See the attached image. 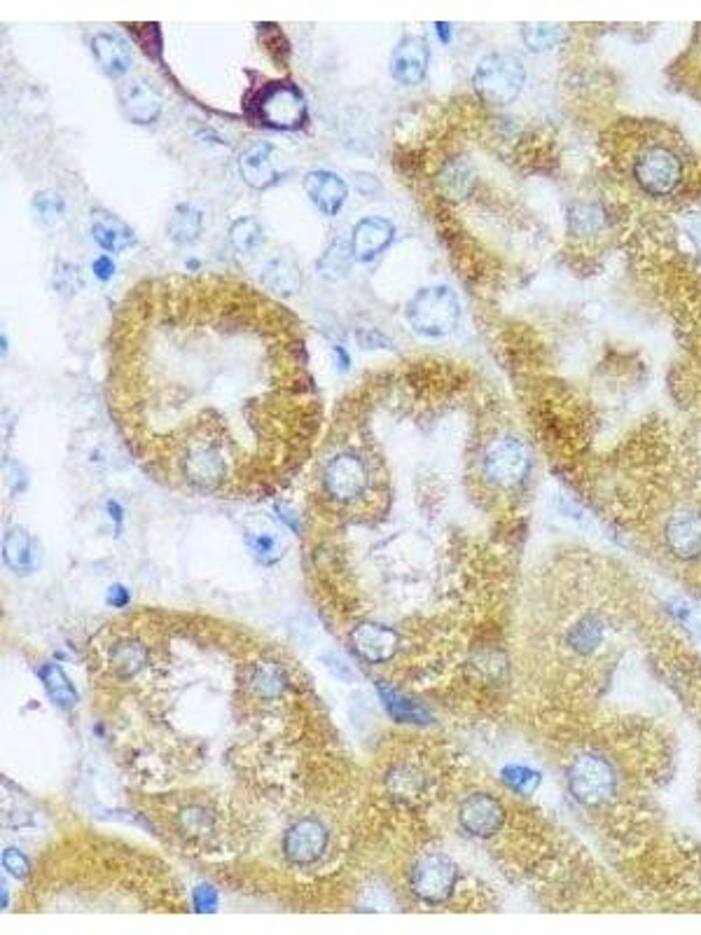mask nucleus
Masks as SVG:
<instances>
[{"label":"nucleus","instance_id":"46","mask_svg":"<svg viewBox=\"0 0 701 935\" xmlns=\"http://www.w3.org/2000/svg\"><path fill=\"white\" fill-rule=\"evenodd\" d=\"M435 31H437V36H442L444 43H449V40H451V31H454V26L440 22V24H435Z\"/></svg>","mask_w":701,"mask_h":935},{"label":"nucleus","instance_id":"41","mask_svg":"<svg viewBox=\"0 0 701 935\" xmlns=\"http://www.w3.org/2000/svg\"><path fill=\"white\" fill-rule=\"evenodd\" d=\"M325 664H330V669L335 671L337 676H342V678H353V669L349 667V662H344L342 657L335 655V653H328V657H325Z\"/></svg>","mask_w":701,"mask_h":935},{"label":"nucleus","instance_id":"11","mask_svg":"<svg viewBox=\"0 0 701 935\" xmlns=\"http://www.w3.org/2000/svg\"><path fill=\"white\" fill-rule=\"evenodd\" d=\"M458 823L473 837H494L505 823V809L494 795L473 793L461 802Z\"/></svg>","mask_w":701,"mask_h":935},{"label":"nucleus","instance_id":"36","mask_svg":"<svg viewBox=\"0 0 701 935\" xmlns=\"http://www.w3.org/2000/svg\"><path fill=\"white\" fill-rule=\"evenodd\" d=\"M356 342L360 349H365V351H374V349H379V351H393V342L391 339H388L384 332H379V330H374V328H365V330H358V337H356Z\"/></svg>","mask_w":701,"mask_h":935},{"label":"nucleus","instance_id":"26","mask_svg":"<svg viewBox=\"0 0 701 935\" xmlns=\"http://www.w3.org/2000/svg\"><path fill=\"white\" fill-rule=\"evenodd\" d=\"M40 678H43L47 695L59 709L71 711L75 704H78V692H75L73 683L68 681V676L61 671L57 664H43L40 667Z\"/></svg>","mask_w":701,"mask_h":935},{"label":"nucleus","instance_id":"32","mask_svg":"<svg viewBox=\"0 0 701 935\" xmlns=\"http://www.w3.org/2000/svg\"><path fill=\"white\" fill-rule=\"evenodd\" d=\"M524 43L531 52H550L564 40V26L559 24H524Z\"/></svg>","mask_w":701,"mask_h":935},{"label":"nucleus","instance_id":"9","mask_svg":"<svg viewBox=\"0 0 701 935\" xmlns=\"http://www.w3.org/2000/svg\"><path fill=\"white\" fill-rule=\"evenodd\" d=\"M636 183L643 187L652 197H664L678 190L683 183V162L676 152L664 148V145H655V148L645 150L641 157L636 159L634 166Z\"/></svg>","mask_w":701,"mask_h":935},{"label":"nucleus","instance_id":"40","mask_svg":"<svg viewBox=\"0 0 701 935\" xmlns=\"http://www.w3.org/2000/svg\"><path fill=\"white\" fill-rule=\"evenodd\" d=\"M92 272H94L96 279L103 281V283H108V281L115 276V262L110 260L108 255H101V258H96V260H94Z\"/></svg>","mask_w":701,"mask_h":935},{"label":"nucleus","instance_id":"45","mask_svg":"<svg viewBox=\"0 0 701 935\" xmlns=\"http://www.w3.org/2000/svg\"><path fill=\"white\" fill-rule=\"evenodd\" d=\"M335 360H337L339 372H346V370H349V367H351L349 353H346V349H342V346H335Z\"/></svg>","mask_w":701,"mask_h":935},{"label":"nucleus","instance_id":"12","mask_svg":"<svg viewBox=\"0 0 701 935\" xmlns=\"http://www.w3.org/2000/svg\"><path fill=\"white\" fill-rule=\"evenodd\" d=\"M239 173L253 190H269L281 178L279 152L267 141L248 143L239 155Z\"/></svg>","mask_w":701,"mask_h":935},{"label":"nucleus","instance_id":"24","mask_svg":"<svg viewBox=\"0 0 701 935\" xmlns=\"http://www.w3.org/2000/svg\"><path fill=\"white\" fill-rule=\"evenodd\" d=\"M166 232H169V239L176 241V244H192L204 232V213L197 206L178 204L171 213Z\"/></svg>","mask_w":701,"mask_h":935},{"label":"nucleus","instance_id":"21","mask_svg":"<svg viewBox=\"0 0 701 935\" xmlns=\"http://www.w3.org/2000/svg\"><path fill=\"white\" fill-rule=\"evenodd\" d=\"M3 559L10 571L19 573V576H29L38 566V550L29 531L24 529H10L5 533L3 540Z\"/></svg>","mask_w":701,"mask_h":935},{"label":"nucleus","instance_id":"13","mask_svg":"<svg viewBox=\"0 0 701 935\" xmlns=\"http://www.w3.org/2000/svg\"><path fill=\"white\" fill-rule=\"evenodd\" d=\"M351 650L367 664H381L391 660L398 650V634L379 622H360L349 634Z\"/></svg>","mask_w":701,"mask_h":935},{"label":"nucleus","instance_id":"1","mask_svg":"<svg viewBox=\"0 0 701 935\" xmlns=\"http://www.w3.org/2000/svg\"><path fill=\"white\" fill-rule=\"evenodd\" d=\"M407 321L416 335L428 339L447 337L461 321V302L449 286H426L409 300Z\"/></svg>","mask_w":701,"mask_h":935},{"label":"nucleus","instance_id":"39","mask_svg":"<svg viewBox=\"0 0 701 935\" xmlns=\"http://www.w3.org/2000/svg\"><path fill=\"white\" fill-rule=\"evenodd\" d=\"M503 779L508 781V786L517 788V791H529V788L536 784V774H533L531 770H526V767H519V765L505 767Z\"/></svg>","mask_w":701,"mask_h":935},{"label":"nucleus","instance_id":"23","mask_svg":"<svg viewBox=\"0 0 701 935\" xmlns=\"http://www.w3.org/2000/svg\"><path fill=\"white\" fill-rule=\"evenodd\" d=\"M108 662L115 676L134 678L141 674L145 667H148L150 655H148V648H145L141 641L124 639V641H117L115 646L110 648Z\"/></svg>","mask_w":701,"mask_h":935},{"label":"nucleus","instance_id":"20","mask_svg":"<svg viewBox=\"0 0 701 935\" xmlns=\"http://www.w3.org/2000/svg\"><path fill=\"white\" fill-rule=\"evenodd\" d=\"M92 52L99 66L110 78H122L131 68V50L120 36L110 31H101L92 38Z\"/></svg>","mask_w":701,"mask_h":935},{"label":"nucleus","instance_id":"38","mask_svg":"<svg viewBox=\"0 0 701 935\" xmlns=\"http://www.w3.org/2000/svg\"><path fill=\"white\" fill-rule=\"evenodd\" d=\"M599 639H601V627L594 625V622H582L573 634V646L585 653V650H592L596 643H599Z\"/></svg>","mask_w":701,"mask_h":935},{"label":"nucleus","instance_id":"27","mask_svg":"<svg viewBox=\"0 0 701 935\" xmlns=\"http://www.w3.org/2000/svg\"><path fill=\"white\" fill-rule=\"evenodd\" d=\"M251 683H253L255 692H258L260 697H267V699L281 697L283 692L288 690V685H290L286 671H283L279 664H274V662H260L258 667L253 669Z\"/></svg>","mask_w":701,"mask_h":935},{"label":"nucleus","instance_id":"25","mask_svg":"<svg viewBox=\"0 0 701 935\" xmlns=\"http://www.w3.org/2000/svg\"><path fill=\"white\" fill-rule=\"evenodd\" d=\"M353 258H356V255H353L351 239L335 237L332 239V244H328V248H325V253L321 255V258H318V265H316L318 274H321L323 279H332V281L342 279V276L349 272Z\"/></svg>","mask_w":701,"mask_h":935},{"label":"nucleus","instance_id":"2","mask_svg":"<svg viewBox=\"0 0 701 935\" xmlns=\"http://www.w3.org/2000/svg\"><path fill=\"white\" fill-rule=\"evenodd\" d=\"M524 82V64L508 52H491L487 57H482L473 75L477 94L484 101L494 103V106H505V103L515 101L522 94Z\"/></svg>","mask_w":701,"mask_h":935},{"label":"nucleus","instance_id":"35","mask_svg":"<svg viewBox=\"0 0 701 935\" xmlns=\"http://www.w3.org/2000/svg\"><path fill=\"white\" fill-rule=\"evenodd\" d=\"M52 286L61 297H73L85 288V276H82V269L78 265H71V262H59L52 274Z\"/></svg>","mask_w":701,"mask_h":935},{"label":"nucleus","instance_id":"33","mask_svg":"<svg viewBox=\"0 0 701 935\" xmlns=\"http://www.w3.org/2000/svg\"><path fill=\"white\" fill-rule=\"evenodd\" d=\"M178 826L187 837H192V840H201V837H206L208 833H211L215 826V819L206 807L187 805L180 809Z\"/></svg>","mask_w":701,"mask_h":935},{"label":"nucleus","instance_id":"16","mask_svg":"<svg viewBox=\"0 0 701 935\" xmlns=\"http://www.w3.org/2000/svg\"><path fill=\"white\" fill-rule=\"evenodd\" d=\"M304 190H307L311 202L316 204V209L325 213V216H337L342 211L346 197H349V187H346L344 180L337 173L323 169L309 171L304 176Z\"/></svg>","mask_w":701,"mask_h":935},{"label":"nucleus","instance_id":"15","mask_svg":"<svg viewBox=\"0 0 701 935\" xmlns=\"http://www.w3.org/2000/svg\"><path fill=\"white\" fill-rule=\"evenodd\" d=\"M393 237L395 227L391 220L379 216L358 220V225L353 227L351 234L353 255H356L358 262H372L377 255L384 253L386 248L393 244Z\"/></svg>","mask_w":701,"mask_h":935},{"label":"nucleus","instance_id":"17","mask_svg":"<svg viewBox=\"0 0 701 935\" xmlns=\"http://www.w3.org/2000/svg\"><path fill=\"white\" fill-rule=\"evenodd\" d=\"M666 545L678 559H697L701 554V515L692 510L676 512L666 522Z\"/></svg>","mask_w":701,"mask_h":935},{"label":"nucleus","instance_id":"22","mask_svg":"<svg viewBox=\"0 0 701 935\" xmlns=\"http://www.w3.org/2000/svg\"><path fill=\"white\" fill-rule=\"evenodd\" d=\"M260 276H262V281L272 288V293H276L279 297L297 295L304 283L300 265H297L293 258H288V255H276V258L269 260L267 265L262 267Z\"/></svg>","mask_w":701,"mask_h":935},{"label":"nucleus","instance_id":"5","mask_svg":"<svg viewBox=\"0 0 701 935\" xmlns=\"http://www.w3.org/2000/svg\"><path fill=\"white\" fill-rule=\"evenodd\" d=\"M568 788L582 805L599 807L613 798L617 788L615 770L596 753H580L568 767Z\"/></svg>","mask_w":701,"mask_h":935},{"label":"nucleus","instance_id":"18","mask_svg":"<svg viewBox=\"0 0 701 935\" xmlns=\"http://www.w3.org/2000/svg\"><path fill=\"white\" fill-rule=\"evenodd\" d=\"M122 113L129 122L134 124H152L162 113V101L155 87L148 85L145 80H131L122 87L120 92Z\"/></svg>","mask_w":701,"mask_h":935},{"label":"nucleus","instance_id":"4","mask_svg":"<svg viewBox=\"0 0 701 935\" xmlns=\"http://www.w3.org/2000/svg\"><path fill=\"white\" fill-rule=\"evenodd\" d=\"M323 489L335 503H353L370 487V470L363 454L356 449H342L332 454L323 466Z\"/></svg>","mask_w":701,"mask_h":935},{"label":"nucleus","instance_id":"34","mask_svg":"<svg viewBox=\"0 0 701 935\" xmlns=\"http://www.w3.org/2000/svg\"><path fill=\"white\" fill-rule=\"evenodd\" d=\"M386 784H388V791H391L395 798H412L414 793H419V788H421V774L414 770V767H395V770L388 772V777H386Z\"/></svg>","mask_w":701,"mask_h":935},{"label":"nucleus","instance_id":"28","mask_svg":"<svg viewBox=\"0 0 701 935\" xmlns=\"http://www.w3.org/2000/svg\"><path fill=\"white\" fill-rule=\"evenodd\" d=\"M379 695L381 702L386 704L388 713H391L393 718H398L400 723H423V720H426V711H423L419 704H414L412 699H407L402 692L388 688V685H379Z\"/></svg>","mask_w":701,"mask_h":935},{"label":"nucleus","instance_id":"29","mask_svg":"<svg viewBox=\"0 0 701 935\" xmlns=\"http://www.w3.org/2000/svg\"><path fill=\"white\" fill-rule=\"evenodd\" d=\"M246 545L251 554L262 564H276L281 559L283 550H286V543L276 531L262 529V531H253L246 536Z\"/></svg>","mask_w":701,"mask_h":935},{"label":"nucleus","instance_id":"30","mask_svg":"<svg viewBox=\"0 0 701 935\" xmlns=\"http://www.w3.org/2000/svg\"><path fill=\"white\" fill-rule=\"evenodd\" d=\"M31 211H33V218H36L40 225L54 227L57 223H61V218L66 216V202L61 199L59 192L40 190L31 199Z\"/></svg>","mask_w":701,"mask_h":935},{"label":"nucleus","instance_id":"7","mask_svg":"<svg viewBox=\"0 0 701 935\" xmlns=\"http://www.w3.org/2000/svg\"><path fill=\"white\" fill-rule=\"evenodd\" d=\"M178 466L187 484L197 489H218L227 482L229 475L225 449L211 440H197L187 445L180 454Z\"/></svg>","mask_w":701,"mask_h":935},{"label":"nucleus","instance_id":"42","mask_svg":"<svg viewBox=\"0 0 701 935\" xmlns=\"http://www.w3.org/2000/svg\"><path fill=\"white\" fill-rule=\"evenodd\" d=\"M204 903H208V907L215 910V893L211 889H206V886H201V889L194 891V905H197L199 912H206Z\"/></svg>","mask_w":701,"mask_h":935},{"label":"nucleus","instance_id":"44","mask_svg":"<svg viewBox=\"0 0 701 935\" xmlns=\"http://www.w3.org/2000/svg\"><path fill=\"white\" fill-rule=\"evenodd\" d=\"M106 510L110 512V517H113V522H115V529L120 531V526H122V519H124V512H122V505L120 503H115V501H108L106 505Z\"/></svg>","mask_w":701,"mask_h":935},{"label":"nucleus","instance_id":"31","mask_svg":"<svg viewBox=\"0 0 701 935\" xmlns=\"http://www.w3.org/2000/svg\"><path fill=\"white\" fill-rule=\"evenodd\" d=\"M229 244L239 253H253L262 244V227L255 218L241 216L229 225Z\"/></svg>","mask_w":701,"mask_h":935},{"label":"nucleus","instance_id":"10","mask_svg":"<svg viewBox=\"0 0 701 935\" xmlns=\"http://www.w3.org/2000/svg\"><path fill=\"white\" fill-rule=\"evenodd\" d=\"M328 828L318 819H300L283 835V854L293 865H314L328 849Z\"/></svg>","mask_w":701,"mask_h":935},{"label":"nucleus","instance_id":"8","mask_svg":"<svg viewBox=\"0 0 701 935\" xmlns=\"http://www.w3.org/2000/svg\"><path fill=\"white\" fill-rule=\"evenodd\" d=\"M458 870L454 861L444 854H426L414 863L412 875H409V884H412V893L423 903L437 905L451 898L456 889Z\"/></svg>","mask_w":701,"mask_h":935},{"label":"nucleus","instance_id":"6","mask_svg":"<svg viewBox=\"0 0 701 935\" xmlns=\"http://www.w3.org/2000/svg\"><path fill=\"white\" fill-rule=\"evenodd\" d=\"M531 454L522 440L498 438L484 449L482 473L501 489H515L529 477Z\"/></svg>","mask_w":701,"mask_h":935},{"label":"nucleus","instance_id":"3","mask_svg":"<svg viewBox=\"0 0 701 935\" xmlns=\"http://www.w3.org/2000/svg\"><path fill=\"white\" fill-rule=\"evenodd\" d=\"M253 115L269 129L295 131L307 124L309 110L300 89L290 82L276 80L255 94Z\"/></svg>","mask_w":701,"mask_h":935},{"label":"nucleus","instance_id":"14","mask_svg":"<svg viewBox=\"0 0 701 935\" xmlns=\"http://www.w3.org/2000/svg\"><path fill=\"white\" fill-rule=\"evenodd\" d=\"M430 64L428 43L421 36H405L391 54V75L402 85H419Z\"/></svg>","mask_w":701,"mask_h":935},{"label":"nucleus","instance_id":"37","mask_svg":"<svg viewBox=\"0 0 701 935\" xmlns=\"http://www.w3.org/2000/svg\"><path fill=\"white\" fill-rule=\"evenodd\" d=\"M3 868L10 872L15 879L29 877V858H26L19 849H5L3 851Z\"/></svg>","mask_w":701,"mask_h":935},{"label":"nucleus","instance_id":"19","mask_svg":"<svg viewBox=\"0 0 701 935\" xmlns=\"http://www.w3.org/2000/svg\"><path fill=\"white\" fill-rule=\"evenodd\" d=\"M92 237L106 253H122L136 244L134 230L106 209L92 211Z\"/></svg>","mask_w":701,"mask_h":935},{"label":"nucleus","instance_id":"43","mask_svg":"<svg viewBox=\"0 0 701 935\" xmlns=\"http://www.w3.org/2000/svg\"><path fill=\"white\" fill-rule=\"evenodd\" d=\"M108 601L113 606H124V604H129V592L124 590L122 585H113L108 590Z\"/></svg>","mask_w":701,"mask_h":935}]
</instances>
